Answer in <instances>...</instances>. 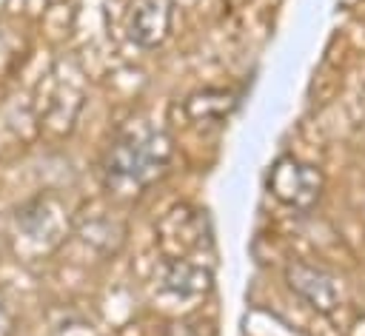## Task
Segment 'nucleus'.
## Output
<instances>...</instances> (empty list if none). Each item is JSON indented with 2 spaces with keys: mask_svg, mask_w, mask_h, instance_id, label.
Returning <instances> with one entry per match:
<instances>
[{
  "mask_svg": "<svg viewBox=\"0 0 365 336\" xmlns=\"http://www.w3.org/2000/svg\"><path fill=\"white\" fill-rule=\"evenodd\" d=\"M171 137L148 122H128L117 131L103 157V185L111 196H137L154 185L171 162Z\"/></svg>",
  "mask_w": 365,
  "mask_h": 336,
  "instance_id": "obj_1",
  "label": "nucleus"
},
{
  "mask_svg": "<svg viewBox=\"0 0 365 336\" xmlns=\"http://www.w3.org/2000/svg\"><path fill=\"white\" fill-rule=\"evenodd\" d=\"M11 228L14 236L31 251H51L63 242L71 222L54 194H34L14 208Z\"/></svg>",
  "mask_w": 365,
  "mask_h": 336,
  "instance_id": "obj_2",
  "label": "nucleus"
},
{
  "mask_svg": "<svg viewBox=\"0 0 365 336\" xmlns=\"http://www.w3.org/2000/svg\"><path fill=\"white\" fill-rule=\"evenodd\" d=\"M265 185L274 199L294 211H311L322 196V174L314 165L297 159L294 154H282L271 165Z\"/></svg>",
  "mask_w": 365,
  "mask_h": 336,
  "instance_id": "obj_3",
  "label": "nucleus"
},
{
  "mask_svg": "<svg viewBox=\"0 0 365 336\" xmlns=\"http://www.w3.org/2000/svg\"><path fill=\"white\" fill-rule=\"evenodd\" d=\"M285 279H288V288L319 313H331L339 302L336 276H331L325 268H317L308 262H294L285 268Z\"/></svg>",
  "mask_w": 365,
  "mask_h": 336,
  "instance_id": "obj_4",
  "label": "nucleus"
},
{
  "mask_svg": "<svg viewBox=\"0 0 365 336\" xmlns=\"http://www.w3.org/2000/svg\"><path fill=\"white\" fill-rule=\"evenodd\" d=\"M125 28L137 46L143 48L160 46L171 28V3L168 0H134Z\"/></svg>",
  "mask_w": 365,
  "mask_h": 336,
  "instance_id": "obj_5",
  "label": "nucleus"
},
{
  "mask_svg": "<svg viewBox=\"0 0 365 336\" xmlns=\"http://www.w3.org/2000/svg\"><path fill=\"white\" fill-rule=\"evenodd\" d=\"M163 288L177 296H200L211 288V271L194 262L191 256L182 259H165L163 271Z\"/></svg>",
  "mask_w": 365,
  "mask_h": 336,
  "instance_id": "obj_6",
  "label": "nucleus"
},
{
  "mask_svg": "<svg viewBox=\"0 0 365 336\" xmlns=\"http://www.w3.org/2000/svg\"><path fill=\"white\" fill-rule=\"evenodd\" d=\"M71 228L83 236V242L94 245L97 251L103 253H114L123 239H125V225L120 219H114L111 214H103V211H94V214H86V216H77L71 222Z\"/></svg>",
  "mask_w": 365,
  "mask_h": 336,
  "instance_id": "obj_7",
  "label": "nucleus"
},
{
  "mask_svg": "<svg viewBox=\"0 0 365 336\" xmlns=\"http://www.w3.org/2000/svg\"><path fill=\"white\" fill-rule=\"evenodd\" d=\"M240 103V94L237 91H228V88H205V91H197L185 100V114L188 120L194 122H220L225 120Z\"/></svg>",
  "mask_w": 365,
  "mask_h": 336,
  "instance_id": "obj_8",
  "label": "nucleus"
},
{
  "mask_svg": "<svg viewBox=\"0 0 365 336\" xmlns=\"http://www.w3.org/2000/svg\"><path fill=\"white\" fill-rule=\"evenodd\" d=\"M165 336H214V327L200 319H182L165 327Z\"/></svg>",
  "mask_w": 365,
  "mask_h": 336,
  "instance_id": "obj_9",
  "label": "nucleus"
},
{
  "mask_svg": "<svg viewBox=\"0 0 365 336\" xmlns=\"http://www.w3.org/2000/svg\"><path fill=\"white\" fill-rule=\"evenodd\" d=\"M14 330H17V313L11 308L6 288H0V336H14Z\"/></svg>",
  "mask_w": 365,
  "mask_h": 336,
  "instance_id": "obj_10",
  "label": "nucleus"
}]
</instances>
